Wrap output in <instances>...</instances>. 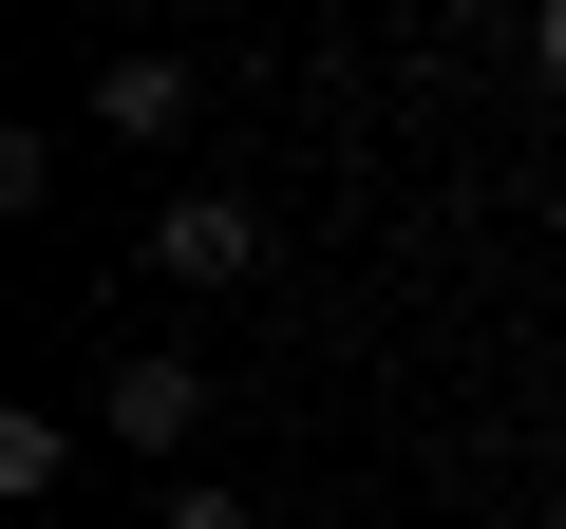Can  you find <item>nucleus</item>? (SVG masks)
I'll list each match as a JSON object with an SVG mask.
<instances>
[{
  "label": "nucleus",
  "mask_w": 566,
  "mask_h": 529,
  "mask_svg": "<svg viewBox=\"0 0 566 529\" xmlns=\"http://www.w3.org/2000/svg\"><path fill=\"white\" fill-rule=\"evenodd\" d=\"M151 264H170V284H245V264H264V208H227V189H189V208L151 227Z\"/></svg>",
  "instance_id": "nucleus-1"
},
{
  "label": "nucleus",
  "mask_w": 566,
  "mask_h": 529,
  "mask_svg": "<svg viewBox=\"0 0 566 529\" xmlns=\"http://www.w3.org/2000/svg\"><path fill=\"white\" fill-rule=\"evenodd\" d=\"M208 435V378L189 360H114V454H189Z\"/></svg>",
  "instance_id": "nucleus-2"
},
{
  "label": "nucleus",
  "mask_w": 566,
  "mask_h": 529,
  "mask_svg": "<svg viewBox=\"0 0 566 529\" xmlns=\"http://www.w3.org/2000/svg\"><path fill=\"white\" fill-rule=\"evenodd\" d=\"M95 114H114V133H189V58H114Z\"/></svg>",
  "instance_id": "nucleus-3"
},
{
  "label": "nucleus",
  "mask_w": 566,
  "mask_h": 529,
  "mask_svg": "<svg viewBox=\"0 0 566 529\" xmlns=\"http://www.w3.org/2000/svg\"><path fill=\"white\" fill-rule=\"evenodd\" d=\"M170 529H264V510H245V491H208V473H189V491H170Z\"/></svg>",
  "instance_id": "nucleus-4"
},
{
  "label": "nucleus",
  "mask_w": 566,
  "mask_h": 529,
  "mask_svg": "<svg viewBox=\"0 0 566 529\" xmlns=\"http://www.w3.org/2000/svg\"><path fill=\"white\" fill-rule=\"evenodd\" d=\"M528 76H547V95H566V0H547V20H528Z\"/></svg>",
  "instance_id": "nucleus-5"
}]
</instances>
